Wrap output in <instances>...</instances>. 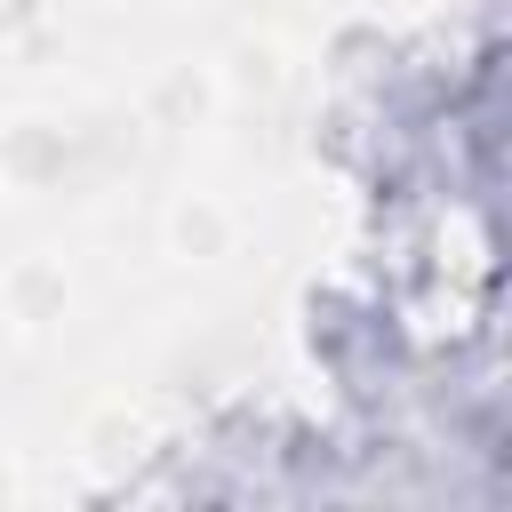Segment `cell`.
I'll return each instance as SVG.
<instances>
[{
  "instance_id": "cell-1",
  "label": "cell",
  "mask_w": 512,
  "mask_h": 512,
  "mask_svg": "<svg viewBox=\"0 0 512 512\" xmlns=\"http://www.w3.org/2000/svg\"><path fill=\"white\" fill-rule=\"evenodd\" d=\"M176 240H184V248H200V256H208V248H216V240H224V216H216V208H184V216H176Z\"/></svg>"
},
{
  "instance_id": "cell-2",
  "label": "cell",
  "mask_w": 512,
  "mask_h": 512,
  "mask_svg": "<svg viewBox=\"0 0 512 512\" xmlns=\"http://www.w3.org/2000/svg\"><path fill=\"white\" fill-rule=\"evenodd\" d=\"M40 16V0H0V32H16V24H32Z\"/></svg>"
}]
</instances>
